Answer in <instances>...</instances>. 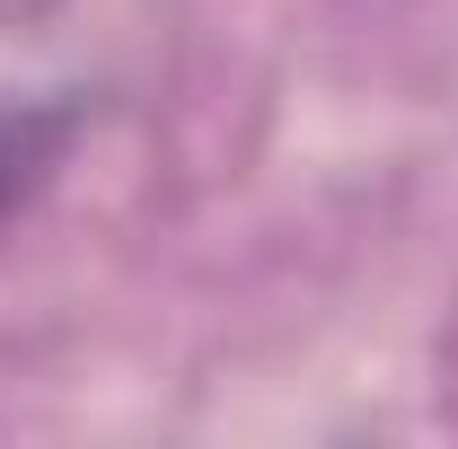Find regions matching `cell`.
<instances>
[{
    "mask_svg": "<svg viewBox=\"0 0 458 449\" xmlns=\"http://www.w3.org/2000/svg\"><path fill=\"white\" fill-rule=\"evenodd\" d=\"M80 132V106L71 97H36V106H0V229L18 221L45 185H54L62 150Z\"/></svg>",
    "mask_w": 458,
    "mask_h": 449,
    "instance_id": "6da1fadb",
    "label": "cell"
},
{
    "mask_svg": "<svg viewBox=\"0 0 458 449\" xmlns=\"http://www.w3.org/2000/svg\"><path fill=\"white\" fill-rule=\"evenodd\" d=\"M54 0H0V27H27V18H45Z\"/></svg>",
    "mask_w": 458,
    "mask_h": 449,
    "instance_id": "7a4b0ae2",
    "label": "cell"
}]
</instances>
